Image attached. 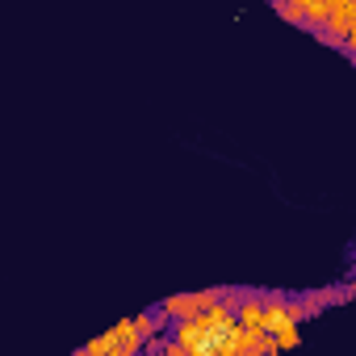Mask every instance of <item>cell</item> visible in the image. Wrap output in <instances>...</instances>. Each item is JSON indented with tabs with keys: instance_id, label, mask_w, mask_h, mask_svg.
I'll return each instance as SVG.
<instances>
[{
	"instance_id": "cell-1",
	"label": "cell",
	"mask_w": 356,
	"mask_h": 356,
	"mask_svg": "<svg viewBox=\"0 0 356 356\" xmlns=\"http://www.w3.org/2000/svg\"><path fill=\"white\" fill-rule=\"evenodd\" d=\"M168 335L185 348V356H239V339L243 327L231 310V302H210L206 310L189 314V318H176L168 327Z\"/></svg>"
},
{
	"instance_id": "cell-3",
	"label": "cell",
	"mask_w": 356,
	"mask_h": 356,
	"mask_svg": "<svg viewBox=\"0 0 356 356\" xmlns=\"http://www.w3.org/2000/svg\"><path fill=\"white\" fill-rule=\"evenodd\" d=\"M260 306H264V331L268 335H298V323H306V310L298 298H285V293H260Z\"/></svg>"
},
{
	"instance_id": "cell-2",
	"label": "cell",
	"mask_w": 356,
	"mask_h": 356,
	"mask_svg": "<svg viewBox=\"0 0 356 356\" xmlns=\"http://www.w3.org/2000/svg\"><path fill=\"white\" fill-rule=\"evenodd\" d=\"M147 348V335L134 327V318H122V323H113L105 335H97V339H88L84 348H76V356H134V352H143Z\"/></svg>"
},
{
	"instance_id": "cell-5",
	"label": "cell",
	"mask_w": 356,
	"mask_h": 356,
	"mask_svg": "<svg viewBox=\"0 0 356 356\" xmlns=\"http://www.w3.org/2000/svg\"><path fill=\"white\" fill-rule=\"evenodd\" d=\"M264 5H277V0H264Z\"/></svg>"
},
{
	"instance_id": "cell-4",
	"label": "cell",
	"mask_w": 356,
	"mask_h": 356,
	"mask_svg": "<svg viewBox=\"0 0 356 356\" xmlns=\"http://www.w3.org/2000/svg\"><path fill=\"white\" fill-rule=\"evenodd\" d=\"M227 298V289H197V293H176V298H163L159 302V314L168 318V323H176V318H189V314H197V310H206L210 302H222Z\"/></svg>"
}]
</instances>
